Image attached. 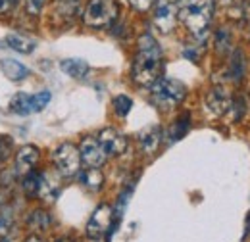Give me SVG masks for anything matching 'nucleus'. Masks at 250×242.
Wrapping results in <instances>:
<instances>
[{
	"instance_id": "16",
	"label": "nucleus",
	"mask_w": 250,
	"mask_h": 242,
	"mask_svg": "<svg viewBox=\"0 0 250 242\" xmlns=\"http://www.w3.org/2000/svg\"><path fill=\"white\" fill-rule=\"evenodd\" d=\"M60 67H62V71L65 75H69V77H73V79H83V77L87 75V71H89V63L83 60H77V58L63 60L62 63H60Z\"/></svg>"
},
{
	"instance_id": "2",
	"label": "nucleus",
	"mask_w": 250,
	"mask_h": 242,
	"mask_svg": "<svg viewBox=\"0 0 250 242\" xmlns=\"http://www.w3.org/2000/svg\"><path fill=\"white\" fill-rule=\"evenodd\" d=\"M179 18L194 37L204 39L212 21L214 0H177Z\"/></svg>"
},
{
	"instance_id": "17",
	"label": "nucleus",
	"mask_w": 250,
	"mask_h": 242,
	"mask_svg": "<svg viewBox=\"0 0 250 242\" xmlns=\"http://www.w3.org/2000/svg\"><path fill=\"white\" fill-rule=\"evenodd\" d=\"M6 42H8V46H10L12 50H16V52H20V54H31L33 50H35V40L27 39V37H21V35H18V33L8 35V37H6Z\"/></svg>"
},
{
	"instance_id": "18",
	"label": "nucleus",
	"mask_w": 250,
	"mask_h": 242,
	"mask_svg": "<svg viewBox=\"0 0 250 242\" xmlns=\"http://www.w3.org/2000/svg\"><path fill=\"white\" fill-rule=\"evenodd\" d=\"M10 112H14L18 116H29V114H33L31 96L25 94V92H18L12 98V102H10Z\"/></svg>"
},
{
	"instance_id": "32",
	"label": "nucleus",
	"mask_w": 250,
	"mask_h": 242,
	"mask_svg": "<svg viewBox=\"0 0 250 242\" xmlns=\"http://www.w3.org/2000/svg\"><path fill=\"white\" fill-rule=\"evenodd\" d=\"M25 242H44V241H42V239H39V237H29Z\"/></svg>"
},
{
	"instance_id": "9",
	"label": "nucleus",
	"mask_w": 250,
	"mask_h": 242,
	"mask_svg": "<svg viewBox=\"0 0 250 242\" xmlns=\"http://www.w3.org/2000/svg\"><path fill=\"white\" fill-rule=\"evenodd\" d=\"M79 154H81V161H85L89 167H100V165H104V161L108 158L104 148L100 146L98 139H94V137H85L81 141Z\"/></svg>"
},
{
	"instance_id": "8",
	"label": "nucleus",
	"mask_w": 250,
	"mask_h": 242,
	"mask_svg": "<svg viewBox=\"0 0 250 242\" xmlns=\"http://www.w3.org/2000/svg\"><path fill=\"white\" fill-rule=\"evenodd\" d=\"M204 104H206V110L210 112V116L221 118L223 114H227L231 110V96L223 87H212L206 92Z\"/></svg>"
},
{
	"instance_id": "23",
	"label": "nucleus",
	"mask_w": 250,
	"mask_h": 242,
	"mask_svg": "<svg viewBox=\"0 0 250 242\" xmlns=\"http://www.w3.org/2000/svg\"><path fill=\"white\" fill-rule=\"evenodd\" d=\"M131 108H133V100H131L129 96L120 94V96L114 98V110H116V114H118L120 118H125V116L131 112Z\"/></svg>"
},
{
	"instance_id": "25",
	"label": "nucleus",
	"mask_w": 250,
	"mask_h": 242,
	"mask_svg": "<svg viewBox=\"0 0 250 242\" xmlns=\"http://www.w3.org/2000/svg\"><path fill=\"white\" fill-rule=\"evenodd\" d=\"M50 102V92L48 91H42V92H37L31 96V108H33V114L35 112H41L46 108V104Z\"/></svg>"
},
{
	"instance_id": "13",
	"label": "nucleus",
	"mask_w": 250,
	"mask_h": 242,
	"mask_svg": "<svg viewBox=\"0 0 250 242\" xmlns=\"http://www.w3.org/2000/svg\"><path fill=\"white\" fill-rule=\"evenodd\" d=\"M0 67H2L4 75L12 81H23L29 75V69L23 63H20L18 60H12V58H6V60L0 61Z\"/></svg>"
},
{
	"instance_id": "5",
	"label": "nucleus",
	"mask_w": 250,
	"mask_h": 242,
	"mask_svg": "<svg viewBox=\"0 0 250 242\" xmlns=\"http://www.w3.org/2000/svg\"><path fill=\"white\" fill-rule=\"evenodd\" d=\"M52 160H54L60 175H63V177H73L79 173L81 154H79V148H75L73 144H69V142L60 144L52 154Z\"/></svg>"
},
{
	"instance_id": "26",
	"label": "nucleus",
	"mask_w": 250,
	"mask_h": 242,
	"mask_svg": "<svg viewBox=\"0 0 250 242\" xmlns=\"http://www.w3.org/2000/svg\"><path fill=\"white\" fill-rule=\"evenodd\" d=\"M219 2H221V6H223L233 18H241L243 12H245V4H243L241 0H219Z\"/></svg>"
},
{
	"instance_id": "1",
	"label": "nucleus",
	"mask_w": 250,
	"mask_h": 242,
	"mask_svg": "<svg viewBox=\"0 0 250 242\" xmlns=\"http://www.w3.org/2000/svg\"><path fill=\"white\" fill-rule=\"evenodd\" d=\"M133 79L139 85H152L156 79H160L162 73V48L158 40L150 35L145 33L139 37L137 42V54L133 60Z\"/></svg>"
},
{
	"instance_id": "3",
	"label": "nucleus",
	"mask_w": 250,
	"mask_h": 242,
	"mask_svg": "<svg viewBox=\"0 0 250 242\" xmlns=\"http://www.w3.org/2000/svg\"><path fill=\"white\" fill-rule=\"evenodd\" d=\"M150 94H152V100L160 110H171L183 102V98L187 94V87L181 81L162 77V79H156L152 83Z\"/></svg>"
},
{
	"instance_id": "24",
	"label": "nucleus",
	"mask_w": 250,
	"mask_h": 242,
	"mask_svg": "<svg viewBox=\"0 0 250 242\" xmlns=\"http://www.w3.org/2000/svg\"><path fill=\"white\" fill-rule=\"evenodd\" d=\"M188 121H190V118H188V114H185V116H181L179 120L175 121V125H173V129H171V141H179L185 133L188 131Z\"/></svg>"
},
{
	"instance_id": "28",
	"label": "nucleus",
	"mask_w": 250,
	"mask_h": 242,
	"mask_svg": "<svg viewBox=\"0 0 250 242\" xmlns=\"http://www.w3.org/2000/svg\"><path fill=\"white\" fill-rule=\"evenodd\" d=\"M44 2H46V0H25L27 12H29V14H33V16H37V14H39V12L42 10Z\"/></svg>"
},
{
	"instance_id": "22",
	"label": "nucleus",
	"mask_w": 250,
	"mask_h": 242,
	"mask_svg": "<svg viewBox=\"0 0 250 242\" xmlns=\"http://www.w3.org/2000/svg\"><path fill=\"white\" fill-rule=\"evenodd\" d=\"M39 188H41V175L29 171L25 175V179H23V190L29 196H39Z\"/></svg>"
},
{
	"instance_id": "4",
	"label": "nucleus",
	"mask_w": 250,
	"mask_h": 242,
	"mask_svg": "<svg viewBox=\"0 0 250 242\" xmlns=\"http://www.w3.org/2000/svg\"><path fill=\"white\" fill-rule=\"evenodd\" d=\"M120 6L116 0H89L85 12H83V21L89 27H106L118 20Z\"/></svg>"
},
{
	"instance_id": "21",
	"label": "nucleus",
	"mask_w": 250,
	"mask_h": 242,
	"mask_svg": "<svg viewBox=\"0 0 250 242\" xmlns=\"http://www.w3.org/2000/svg\"><path fill=\"white\" fill-rule=\"evenodd\" d=\"M229 75L233 77V81H241V79H243V75H245V61H243V54H241L239 50L233 54Z\"/></svg>"
},
{
	"instance_id": "7",
	"label": "nucleus",
	"mask_w": 250,
	"mask_h": 242,
	"mask_svg": "<svg viewBox=\"0 0 250 242\" xmlns=\"http://www.w3.org/2000/svg\"><path fill=\"white\" fill-rule=\"evenodd\" d=\"M112 217H114V212L108 204H102L98 206L94 213L91 215L89 223H87V237L89 239H100L106 235V231L110 229V223H112Z\"/></svg>"
},
{
	"instance_id": "33",
	"label": "nucleus",
	"mask_w": 250,
	"mask_h": 242,
	"mask_svg": "<svg viewBox=\"0 0 250 242\" xmlns=\"http://www.w3.org/2000/svg\"><path fill=\"white\" fill-rule=\"evenodd\" d=\"M58 242H73V241H71V239H60Z\"/></svg>"
},
{
	"instance_id": "10",
	"label": "nucleus",
	"mask_w": 250,
	"mask_h": 242,
	"mask_svg": "<svg viewBox=\"0 0 250 242\" xmlns=\"http://www.w3.org/2000/svg\"><path fill=\"white\" fill-rule=\"evenodd\" d=\"M98 142H100V146L104 148L106 156H120V154H124L125 148H127V139H125L120 131H116V129H112V127L100 131Z\"/></svg>"
},
{
	"instance_id": "20",
	"label": "nucleus",
	"mask_w": 250,
	"mask_h": 242,
	"mask_svg": "<svg viewBox=\"0 0 250 242\" xmlns=\"http://www.w3.org/2000/svg\"><path fill=\"white\" fill-rule=\"evenodd\" d=\"M27 225L31 227L33 231H44L50 227V215L42 210H35L31 212L29 219H27Z\"/></svg>"
},
{
	"instance_id": "6",
	"label": "nucleus",
	"mask_w": 250,
	"mask_h": 242,
	"mask_svg": "<svg viewBox=\"0 0 250 242\" xmlns=\"http://www.w3.org/2000/svg\"><path fill=\"white\" fill-rule=\"evenodd\" d=\"M179 18L177 0H156L154 2V25L160 33L167 35L175 29Z\"/></svg>"
},
{
	"instance_id": "15",
	"label": "nucleus",
	"mask_w": 250,
	"mask_h": 242,
	"mask_svg": "<svg viewBox=\"0 0 250 242\" xmlns=\"http://www.w3.org/2000/svg\"><path fill=\"white\" fill-rule=\"evenodd\" d=\"M79 181H81V184H83L85 188L96 192V190H100L102 184H104V175H102V171H100L98 167H89V169H85V171L79 175Z\"/></svg>"
},
{
	"instance_id": "14",
	"label": "nucleus",
	"mask_w": 250,
	"mask_h": 242,
	"mask_svg": "<svg viewBox=\"0 0 250 242\" xmlns=\"http://www.w3.org/2000/svg\"><path fill=\"white\" fill-rule=\"evenodd\" d=\"M79 12V0H58L54 6V16L62 21H71Z\"/></svg>"
},
{
	"instance_id": "12",
	"label": "nucleus",
	"mask_w": 250,
	"mask_h": 242,
	"mask_svg": "<svg viewBox=\"0 0 250 242\" xmlns=\"http://www.w3.org/2000/svg\"><path fill=\"white\" fill-rule=\"evenodd\" d=\"M139 142H141V148L145 154H154L162 142V131L158 125H150L146 129L141 131L139 135Z\"/></svg>"
},
{
	"instance_id": "29",
	"label": "nucleus",
	"mask_w": 250,
	"mask_h": 242,
	"mask_svg": "<svg viewBox=\"0 0 250 242\" xmlns=\"http://www.w3.org/2000/svg\"><path fill=\"white\" fill-rule=\"evenodd\" d=\"M135 10H139V12H146L156 0H127Z\"/></svg>"
},
{
	"instance_id": "31",
	"label": "nucleus",
	"mask_w": 250,
	"mask_h": 242,
	"mask_svg": "<svg viewBox=\"0 0 250 242\" xmlns=\"http://www.w3.org/2000/svg\"><path fill=\"white\" fill-rule=\"evenodd\" d=\"M12 4H14V0H0V14L2 12H8L12 8Z\"/></svg>"
},
{
	"instance_id": "30",
	"label": "nucleus",
	"mask_w": 250,
	"mask_h": 242,
	"mask_svg": "<svg viewBox=\"0 0 250 242\" xmlns=\"http://www.w3.org/2000/svg\"><path fill=\"white\" fill-rule=\"evenodd\" d=\"M12 142L6 139V137H0V161H4L8 158V152H10Z\"/></svg>"
},
{
	"instance_id": "27",
	"label": "nucleus",
	"mask_w": 250,
	"mask_h": 242,
	"mask_svg": "<svg viewBox=\"0 0 250 242\" xmlns=\"http://www.w3.org/2000/svg\"><path fill=\"white\" fill-rule=\"evenodd\" d=\"M12 227V215L10 212H0V241H4L8 237V229Z\"/></svg>"
},
{
	"instance_id": "11",
	"label": "nucleus",
	"mask_w": 250,
	"mask_h": 242,
	"mask_svg": "<svg viewBox=\"0 0 250 242\" xmlns=\"http://www.w3.org/2000/svg\"><path fill=\"white\" fill-rule=\"evenodd\" d=\"M37 161H39V148L33 144H25L23 148H20L16 156V169L20 175H27Z\"/></svg>"
},
{
	"instance_id": "19",
	"label": "nucleus",
	"mask_w": 250,
	"mask_h": 242,
	"mask_svg": "<svg viewBox=\"0 0 250 242\" xmlns=\"http://www.w3.org/2000/svg\"><path fill=\"white\" fill-rule=\"evenodd\" d=\"M58 190H60V184H58V181H56L52 175H46V173L41 175L39 196H42L44 200H54V198L58 196Z\"/></svg>"
}]
</instances>
